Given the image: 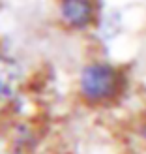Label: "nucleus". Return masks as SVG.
I'll return each instance as SVG.
<instances>
[{
    "label": "nucleus",
    "mask_w": 146,
    "mask_h": 154,
    "mask_svg": "<svg viewBox=\"0 0 146 154\" xmlns=\"http://www.w3.org/2000/svg\"><path fill=\"white\" fill-rule=\"evenodd\" d=\"M127 73L109 60H90L79 72V98L90 107L116 103L127 90Z\"/></svg>",
    "instance_id": "f257e3e1"
},
{
    "label": "nucleus",
    "mask_w": 146,
    "mask_h": 154,
    "mask_svg": "<svg viewBox=\"0 0 146 154\" xmlns=\"http://www.w3.org/2000/svg\"><path fill=\"white\" fill-rule=\"evenodd\" d=\"M25 83V70L13 57L0 55V115L15 103Z\"/></svg>",
    "instance_id": "f03ea898"
},
{
    "label": "nucleus",
    "mask_w": 146,
    "mask_h": 154,
    "mask_svg": "<svg viewBox=\"0 0 146 154\" xmlns=\"http://www.w3.org/2000/svg\"><path fill=\"white\" fill-rule=\"evenodd\" d=\"M94 0H58L60 21L71 30H88L96 23Z\"/></svg>",
    "instance_id": "7ed1b4c3"
},
{
    "label": "nucleus",
    "mask_w": 146,
    "mask_h": 154,
    "mask_svg": "<svg viewBox=\"0 0 146 154\" xmlns=\"http://www.w3.org/2000/svg\"><path fill=\"white\" fill-rule=\"evenodd\" d=\"M133 132H135V135H137V139H139L144 147H146V113H142L141 117L137 119Z\"/></svg>",
    "instance_id": "20e7f679"
}]
</instances>
